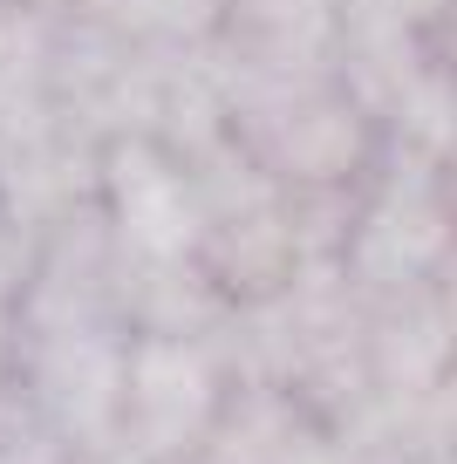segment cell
Masks as SVG:
<instances>
[{
	"label": "cell",
	"instance_id": "6da1fadb",
	"mask_svg": "<svg viewBox=\"0 0 457 464\" xmlns=\"http://www.w3.org/2000/svg\"><path fill=\"white\" fill-rule=\"evenodd\" d=\"M123 218H130V232H137L143 246H185L191 239V212H185V198H178V185L171 178H158V171H137V158H123Z\"/></svg>",
	"mask_w": 457,
	"mask_h": 464
},
{
	"label": "cell",
	"instance_id": "7a4b0ae2",
	"mask_svg": "<svg viewBox=\"0 0 457 464\" xmlns=\"http://www.w3.org/2000/svg\"><path fill=\"white\" fill-rule=\"evenodd\" d=\"M143 403H151V417L158 410H185V417H199L205 390H199V362H191L185 348H158V355H143Z\"/></svg>",
	"mask_w": 457,
	"mask_h": 464
}]
</instances>
